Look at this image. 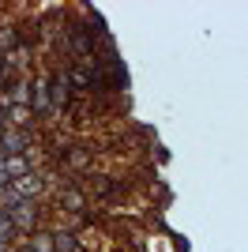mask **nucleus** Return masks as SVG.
<instances>
[{"instance_id":"1","label":"nucleus","mask_w":248,"mask_h":252,"mask_svg":"<svg viewBox=\"0 0 248 252\" xmlns=\"http://www.w3.org/2000/svg\"><path fill=\"white\" fill-rule=\"evenodd\" d=\"M27 105H31L34 117H53L57 109H53V94H49V72H38L31 79V98H27Z\"/></svg>"},{"instance_id":"2","label":"nucleus","mask_w":248,"mask_h":252,"mask_svg":"<svg viewBox=\"0 0 248 252\" xmlns=\"http://www.w3.org/2000/svg\"><path fill=\"white\" fill-rule=\"evenodd\" d=\"M34 147V132H27V128H4L0 132V155L11 158V155H31Z\"/></svg>"},{"instance_id":"3","label":"nucleus","mask_w":248,"mask_h":252,"mask_svg":"<svg viewBox=\"0 0 248 252\" xmlns=\"http://www.w3.org/2000/svg\"><path fill=\"white\" fill-rule=\"evenodd\" d=\"M91 189H94V196H98L102 203H121V200H124V185H121V181L94 177V181H91Z\"/></svg>"},{"instance_id":"4","label":"nucleus","mask_w":248,"mask_h":252,"mask_svg":"<svg viewBox=\"0 0 248 252\" xmlns=\"http://www.w3.org/2000/svg\"><path fill=\"white\" fill-rule=\"evenodd\" d=\"M34 162H38L34 155H11V158H4V173H8V181L27 177V173H38V166H34Z\"/></svg>"},{"instance_id":"5","label":"nucleus","mask_w":248,"mask_h":252,"mask_svg":"<svg viewBox=\"0 0 248 252\" xmlns=\"http://www.w3.org/2000/svg\"><path fill=\"white\" fill-rule=\"evenodd\" d=\"M53 252H83V237L72 226H61V230H53Z\"/></svg>"},{"instance_id":"6","label":"nucleus","mask_w":248,"mask_h":252,"mask_svg":"<svg viewBox=\"0 0 248 252\" xmlns=\"http://www.w3.org/2000/svg\"><path fill=\"white\" fill-rule=\"evenodd\" d=\"M64 166L72 169V177H83L87 169H91V151H79V147H68L64 151V158H61Z\"/></svg>"},{"instance_id":"7","label":"nucleus","mask_w":248,"mask_h":252,"mask_svg":"<svg viewBox=\"0 0 248 252\" xmlns=\"http://www.w3.org/2000/svg\"><path fill=\"white\" fill-rule=\"evenodd\" d=\"M23 245L31 252H53V230H34L31 237H23Z\"/></svg>"},{"instance_id":"8","label":"nucleus","mask_w":248,"mask_h":252,"mask_svg":"<svg viewBox=\"0 0 248 252\" xmlns=\"http://www.w3.org/2000/svg\"><path fill=\"white\" fill-rule=\"evenodd\" d=\"M0 241H19V230H15V226H11V219H8V211L0 207Z\"/></svg>"},{"instance_id":"9","label":"nucleus","mask_w":248,"mask_h":252,"mask_svg":"<svg viewBox=\"0 0 248 252\" xmlns=\"http://www.w3.org/2000/svg\"><path fill=\"white\" fill-rule=\"evenodd\" d=\"M11 249H15L11 241H0V252H11Z\"/></svg>"}]
</instances>
